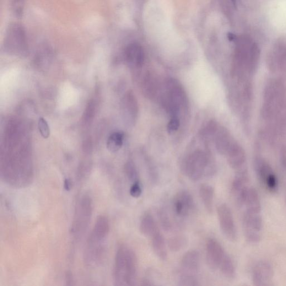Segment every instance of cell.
<instances>
[{
  "label": "cell",
  "mask_w": 286,
  "mask_h": 286,
  "mask_svg": "<svg viewBox=\"0 0 286 286\" xmlns=\"http://www.w3.org/2000/svg\"><path fill=\"white\" fill-rule=\"evenodd\" d=\"M138 260L130 248L121 244L116 252L113 278L115 285H133L136 282Z\"/></svg>",
  "instance_id": "1"
},
{
  "label": "cell",
  "mask_w": 286,
  "mask_h": 286,
  "mask_svg": "<svg viewBox=\"0 0 286 286\" xmlns=\"http://www.w3.org/2000/svg\"><path fill=\"white\" fill-rule=\"evenodd\" d=\"M93 202L89 195H84L80 199L72 224L71 234L75 240L81 237L87 229L93 214Z\"/></svg>",
  "instance_id": "2"
},
{
  "label": "cell",
  "mask_w": 286,
  "mask_h": 286,
  "mask_svg": "<svg viewBox=\"0 0 286 286\" xmlns=\"http://www.w3.org/2000/svg\"><path fill=\"white\" fill-rule=\"evenodd\" d=\"M242 226L248 242L256 244L260 241L263 231L262 210L244 209Z\"/></svg>",
  "instance_id": "3"
},
{
  "label": "cell",
  "mask_w": 286,
  "mask_h": 286,
  "mask_svg": "<svg viewBox=\"0 0 286 286\" xmlns=\"http://www.w3.org/2000/svg\"><path fill=\"white\" fill-rule=\"evenodd\" d=\"M210 160L201 151H197L188 156L183 166L185 175L193 181H197L205 175H209Z\"/></svg>",
  "instance_id": "4"
},
{
  "label": "cell",
  "mask_w": 286,
  "mask_h": 286,
  "mask_svg": "<svg viewBox=\"0 0 286 286\" xmlns=\"http://www.w3.org/2000/svg\"><path fill=\"white\" fill-rule=\"evenodd\" d=\"M219 225L223 234L230 241H235L237 237V230L231 210L227 205L221 204L217 210Z\"/></svg>",
  "instance_id": "5"
},
{
  "label": "cell",
  "mask_w": 286,
  "mask_h": 286,
  "mask_svg": "<svg viewBox=\"0 0 286 286\" xmlns=\"http://www.w3.org/2000/svg\"><path fill=\"white\" fill-rule=\"evenodd\" d=\"M5 47L9 51L21 52L26 48L25 31L22 26L18 24L11 25L5 37Z\"/></svg>",
  "instance_id": "6"
},
{
  "label": "cell",
  "mask_w": 286,
  "mask_h": 286,
  "mask_svg": "<svg viewBox=\"0 0 286 286\" xmlns=\"http://www.w3.org/2000/svg\"><path fill=\"white\" fill-rule=\"evenodd\" d=\"M254 166L258 179L264 187L270 192H276L278 187V182L271 167L265 160L261 158L255 159Z\"/></svg>",
  "instance_id": "7"
},
{
  "label": "cell",
  "mask_w": 286,
  "mask_h": 286,
  "mask_svg": "<svg viewBox=\"0 0 286 286\" xmlns=\"http://www.w3.org/2000/svg\"><path fill=\"white\" fill-rule=\"evenodd\" d=\"M250 177L246 169L237 171L231 184V192L235 201L239 207H242L247 193L250 188Z\"/></svg>",
  "instance_id": "8"
},
{
  "label": "cell",
  "mask_w": 286,
  "mask_h": 286,
  "mask_svg": "<svg viewBox=\"0 0 286 286\" xmlns=\"http://www.w3.org/2000/svg\"><path fill=\"white\" fill-rule=\"evenodd\" d=\"M206 255L209 267L214 269H219L221 263L228 256L223 246L214 238H210L207 241Z\"/></svg>",
  "instance_id": "9"
},
{
  "label": "cell",
  "mask_w": 286,
  "mask_h": 286,
  "mask_svg": "<svg viewBox=\"0 0 286 286\" xmlns=\"http://www.w3.org/2000/svg\"><path fill=\"white\" fill-rule=\"evenodd\" d=\"M173 207L178 217L186 218L193 212L195 202L190 192L181 191L175 197Z\"/></svg>",
  "instance_id": "10"
},
{
  "label": "cell",
  "mask_w": 286,
  "mask_h": 286,
  "mask_svg": "<svg viewBox=\"0 0 286 286\" xmlns=\"http://www.w3.org/2000/svg\"><path fill=\"white\" fill-rule=\"evenodd\" d=\"M273 275V269L271 264L266 261L258 262L253 269V283L258 286L268 285L272 282Z\"/></svg>",
  "instance_id": "11"
},
{
  "label": "cell",
  "mask_w": 286,
  "mask_h": 286,
  "mask_svg": "<svg viewBox=\"0 0 286 286\" xmlns=\"http://www.w3.org/2000/svg\"><path fill=\"white\" fill-rule=\"evenodd\" d=\"M200 258L196 251L186 252L182 257L181 261L180 274L196 276L199 271Z\"/></svg>",
  "instance_id": "12"
},
{
  "label": "cell",
  "mask_w": 286,
  "mask_h": 286,
  "mask_svg": "<svg viewBox=\"0 0 286 286\" xmlns=\"http://www.w3.org/2000/svg\"><path fill=\"white\" fill-rule=\"evenodd\" d=\"M226 154L228 156L229 164L232 169L236 171L246 169V153L240 145L233 142Z\"/></svg>",
  "instance_id": "13"
},
{
  "label": "cell",
  "mask_w": 286,
  "mask_h": 286,
  "mask_svg": "<svg viewBox=\"0 0 286 286\" xmlns=\"http://www.w3.org/2000/svg\"><path fill=\"white\" fill-rule=\"evenodd\" d=\"M110 230V223L108 218L104 215L97 219L93 230L89 236L96 240L105 241Z\"/></svg>",
  "instance_id": "14"
},
{
  "label": "cell",
  "mask_w": 286,
  "mask_h": 286,
  "mask_svg": "<svg viewBox=\"0 0 286 286\" xmlns=\"http://www.w3.org/2000/svg\"><path fill=\"white\" fill-rule=\"evenodd\" d=\"M151 239H152V249L155 255L161 260H166L167 258V251L166 241L163 235L158 230L151 237Z\"/></svg>",
  "instance_id": "15"
},
{
  "label": "cell",
  "mask_w": 286,
  "mask_h": 286,
  "mask_svg": "<svg viewBox=\"0 0 286 286\" xmlns=\"http://www.w3.org/2000/svg\"><path fill=\"white\" fill-rule=\"evenodd\" d=\"M139 229L144 236L150 237L159 230L153 216L149 214L144 215L140 221Z\"/></svg>",
  "instance_id": "16"
},
{
  "label": "cell",
  "mask_w": 286,
  "mask_h": 286,
  "mask_svg": "<svg viewBox=\"0 0 286 286\" xmlns=\"http://www.w3.org/2000/svg\"><path fill=\"white\" fill-rule=\"evenodd\" d=\"M214 195V188L212 186L203 185L199 188V195L205 209L209 214L213 212Z\"/></svg>",
  "instance_id": "17"
},
{
  "label": "cell",
  "mask_w": 286,
  "mask_h": 286,
  "mask_svg": "<svg viewBox=\"0 0 286 286\" xmlns=\"http://www.w3.org/2000/svg\"><path fill=\"white\" fill-rule=\"evenodd\" d=\"M127 57L129 63L133 66L140 67L144 62V53L141 47L137 45H133L128 48Z\"/></svg>",
  "instance_id": "18"
},
{
  "label": "cell",
  "mask_w": 286,
  "mask_h": 286,
  "mask_svg": "<svg viewBox=\"0 0 286 286\" xmlns=\"http://www.w3.org/2000/svg\"><path fill=\"white\" fill-rule=\"evenodd\" d=\"M124 134L120 132L111 134L107 139V148L112 153H115L119 150L122 146Z\"/></svg>",
  "instance_id": "19"
},
{
  "label": "cell",
  "mask_w": 286,
  "mask_h": 286,
  "mask_svg": "<svg viewBox=\"0 0 286 286\" xmlns=\"http://www.w3.org/2000/svg\"><path fill=\"white\" fill-rule=\"evenodd\" d=\"M259 59H260V51L256 45H253L248 56L247 70L248 72L253 74L258 68Z\"/></svg>",
  "instance_id": "20"
},
{
  "label": "cell",
  "mask_w": 286,
  "mask_h": 286,
  "mask_svg": "<svg viewBox=\"0 0 286 286\" xmlns=\"http://www.w3.org/2000/svg\"><path fill=\"white\" fill-rule=\"evenodd\" d=\"M219 269L226 278H233L235 276L236 270L234 264L229 255L221 263Z\"/></svg>",
  "instance_id": "21"
},
{
  "label": "cell",
  "mask_w": 286,
  "mask_h": 286,
  "mask_svg": "<svg viewBox=\"0 0 286 286\" xmlns=\"http://www.w3.org/2000/svg\"><path fill=\"white\" fill-rule=\"evenodd\" d=\"M187 243V240L184 236L178 235L172 236L169 239L168 245L173 252H179L184 248Z\"/></svg>",
  "instance_id": "22"
},
{
  "label": "cell",
  "mask_w": 286,
  "mask_h": 286,
  "mask_svg": "<svg viewBox=\"0 0 286 286\" xmlns=\"http://www.w3.org/2000/svg\"><path fill=\"white\" fill-rule=\"evenodd\" d=\"M126 175L132 183L139 181L138 172L136 165L132 161H129L125 166Z\"/></svg>",
  "instance_id": "23"
},
{
  "label": "cell",
  "mask_w": 286,
  "mask_h": 286,
  "mask_svg": "<svg viewBox=\"0 0 286 286\" xmlns=\"http://www.w3.org/2000/svg\"><path fill=\"white\" fill-rule=\"evenodd\" d=\"M160 223L166 231H169L172 229V223L169 216L164 210H160L158 214Z\"/></svg>",
  "instance_id": "24"
},
{
  "label": "cell",
  "mask_w": 286,
  "mask_h": 286,
  "mask_svg": "<svg viewBox=\"0 0 286 286\" xmlns=\"http://www.w3.org/2000/svg\"><path fill=\"white\" fill-rule=\"evenodd\" d=\"M179 282V285L182 286H197L199 285L196 276H188V275L180 274Z\"/></svg>",
  "instance_id": "25"
},
{
  "label": "cell",
  "mask_w": 286,
  "mask_h": 286,
  "mask_svg": "<svg viewBox=\"0 0 286 286\" xmlns=\"http://www.w3.org/2000/svg\"><path fill=\"white\" fill-rule=\"evenodd\" d=\"M38 129L41 136L47 139L50 136V129L45 118L40 117L38 121Z\"/></svg>",
  "instance_id": "26"
},
{
  "label": "cell",
  "mask_w": 286,
  "mask_h": 286,
  "mask_svg": "<svg viewBox=\"0 0 286 286\" xmlns=\"http://www.w3.org/2000/svg\"><path fill=\"white\" fill-rule=\"evenodd\" d=\"M142 187L140 181L132 183L130 188V195L134 198H139L142 195Z\"/></svg>",
  "instance_id": "27"
},
{
  "label": "cell",
  "mask_w": 286,
  "mask_h": 286,
  "mask_svg": "<svg viewBox=\"0 0 286 286\" xmlns=\"http://www.w3.org/2000/svg\"><path fill=\"white\" fill-rule=\"evenodd\" d=\"M180 126V122L177 116H174L173 117L168 126H167V132L170 134H174L178 131Z\"/></svg>",
  "instance_id": "28"
},
{
  "label": "cell",
  "mask_w": 286,
  "mask_h": 286,
  "mask_svg": "<svg viewBox=\"0 0 286 286\" xmlns=\"http://www.w3.org/2000/svg\"><path fill=\"white\" fill-rule=\"evenodd\" d=\"M280 159H281V163L283 167H286V148L284 147L281 150V154H280Z\"/></svg>",
  "instance_id": "29"
},
{
  "label": "cell",
  "mask_w": 286,
  "mask_h": 286,
  "mask_svg": "<svg viewBox=\"0 0 286 286\" xmlns=\"http://www.w3.org/2000/svg\"><path fill=\"white\" fill-rule=\"evenodd\" d=\"M72 187V182L71 180L67 179L64 182V188L67 191L71 190Z\"/></svg>",
  "instance_id": "30"
},
{
  "label": "cell",
  "mask_w": 286,
  "mask_h": 286,
  "mask_svg": "<svg viewBox=\"0 0 286 286\" xmlns=\"http://www.w3.org/2000/svg\"><path fill=\"white\" fill-rule=\"evenodd\" d=\"M232 1H233L234 3L235 2V0H232Z\"/></svg>",
  "instance_id": "31"
}]
</instances>
